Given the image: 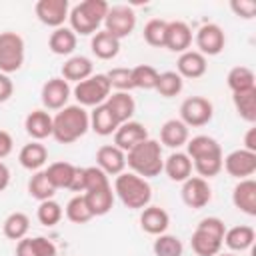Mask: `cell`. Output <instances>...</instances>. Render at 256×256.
Returning a JSON list of instances; mask_svg holds the SVG:
<instances>
[{
  "mask_svg": "<svg viewBox=\"0 0 256 256\" xmlns=\"http://www.w3.org/2000/svg\"><path fill=\"white\" fill-rule=\"evenodd\" d=\"M90 130V114L78 104L64 106L52 118V138L60 144H72Z\"/></svg>",
  "mask_w": 256,
  "mask_h": 256,
  "instance_id": "6da1fadb",
  "label": "cell"
},
{
  "mask_svg": "<svg viewBox=\"0 0 256 256\" xmlns=\"http://www.w3.org/2000/svg\"><path fill=\"white\" fill-rule=\"evenodd\" d=\"M126 164L130 170L142 178H154L164 168L162 158V144L158 140L146 138L144 142L136 144L132 150L126 152Z\"/></svg>",
  "mask_w": 256,
  "mask_h": 256,
  "instance_id": "7a4b0ae2",
  "label": "cell"
},
{
  "mask_svg": "<svg viewBox=\"0 0 256 256\" xmlns=\"http://www.w3.org/2000/svg\"><path fill=\"white\" fill-rule=\"evenodd\" d=\"M108 8H110V4L104 2V0H82V2H78L68 14L70 30L74 34H80V36L96 34L98 28L104 24Z\"/></svg>",
  "mask_w": 256,
  "mask_h": 256,
  "instance_id": "3957f363",
  "label": "cell"
},
{
  "mask_svg": "<svg viewBox=\"0 0 256 256\" xmlns=\"http://www.w3.org/2000/svg\"><path fill=\"white\" fill-rule=\"evenodd\" d=\"M114 194L130 210H142L150 206V200H152V188L148 180L134 172H122L116 176Z\"/></svg>",
  "mask_w": 256,
  "mask_h": 256,
  "instance_id": "277c9868",
  "label": "cell"
},
{
  "mask_svg": "<svg viewBox=\"0 0 256 256\" xmlns=\"http://www.w3.org/2000/svg\"><path fill=\"white\" fill-rule=\"evenodd\" d=\"M226 224L218 216H208L202 218L192 232L190 246L198 256H216L222 250V240H224Z\"/></svg>",
  "mask_w": 256,
  "mask_h": 256,
  "instance_id": "5b68a950",
  "label": "cell"
},
{
  "mask_svg": "<svg viewBox=\"0 0 256 256\" xmlns=\"http://www.w3.org/2000/svg\"><path fill=\"white\" fill-rule=\"evenodd\" d=\"M74 98L78 100V106H100L108 100V96L112 94V86L106 78V74H92L90 78L78 82L72 90Z\"/></svg>",
  "mask_w": 256,
  "mask_h": 256,
  "instance_id": "8992f818",
  "label": "cell"
},
{
  "mask_svg": "<svg viewBox=\"0 0 256 256\" xmlns=\"http://www.w3.org/2000/svg\"><path fill=\"white\" fill-rule=\"evenodd\" d=\"M26 46L24 38L12 30L0 32V72L12 74L18 72L24 64Z\"/></svg>",
  "mask_w": 256,
  "mask_h": 256,
  "instance_id": "52a82bcc",
  "label": "cell"
},
{
  "mask_svg": "<svg viewBox=\"0 0 256 256\" xmlns=\"http://www.w3.org/2000/svg\"><path fill=\"white\" fill-rule=\"evenodd\" d=\"M136 28V14L130 6H124V4H116V6H110L108 12H106V18H104V30L110 32L114 38L122 40L126 36H130Z\"/></svg>",
  "mask_w": 256,
  "mask_h": 256,
  "instance_id": "ba28073f",
  "label": "cell"
},
{
  "mask_svg": "<svg viewBox=\"0 0 256 256\" xmlns=\"http://www.w3.org/2000/svg\"><path fill=\"white\" fill-rule=\"evenodd\" d=\"M214 116V106L204 96H190L180 104V120L190 128L206 126Z\"/></svg>",
  "mask_w": 256,
  "mask_h": 256,
  "instance_id": "9c48e42d",
  "label": "cell"
},
{
  "mask_svg": "<svg viewBox=\"0 0 256 256\" xmlns=\"http://www.w3.org/2000/svg\"><path fill=\"white\" fill-rule=\"evenodd\" d=\"M72 94L70 84L62 76H52L42 84L40 90V100L44 104V110H62L68 106V98Z\"/></svg>",
  "mask_w": 256,
  "mask_h": 256,
  "instance_id": "30bf717a",
  "label": "cell"
},
{
  "mask_svg": "<svg viewBox=\"0 0 256 256\" xmlns=\"http://www.w3.org/2000/svg\"><path fill=\"white\" fill-rule=\"evenodd\" d=\"M196 46L202 56H218L226 46V34L214 22L202 24L196 32Z\"/></svg>",
  "mask_w": 256,
  "mask_h": 256,
  "instance_id": "8fae6325",
  "label": "cell"
},
{
  "mask_svg": "<svg viewBox=\"0 0 256 256\" xmlns=\"http://www.w3.org/2000/svg\"><path fill=\"white\" fill-rule=\"evenodd\" d=\"M222 168L232 178H238V180L250 178L256 172V152H250V150H244V148L232 150L222 160Z\"/></svg>",
  "mask_w": 256,
  "mask_h": 256,
  "instance_id": "7c38bea8",
  "label": "cell"
},
{
  "mask_svg": "<svg viewBox=\"0 0 256 256\" xmlns=\"http://www.w3.org/2000/svg\"><path fill=\"white\" fill-rule=\"evenodd\" d=\"M180 194H182V202L192 210H200L212 200V188L208 180L200 176H190L188 180H184Z\"/></svg>",
  "mask_w": 256,
  "mask_h": 256,
  "instance_id": "4fadbf2b",
  "label": "cell"
},
{
  "mask_svg": "<svg viewBox=\"0 0 256 256\" xmlns=\"http://www.w3.org/2000/svg\"><path fill=\"white\" fill-rule=\"evenodd\" d=\"M36 18L50 28H60L64 26V20L70 14V4L68 0H38L34 6Z\"/></svg>",
  "mask_w": 256,
  "mask_h": 256,
  "instance_id": "5bb4252c",
  "label": "cell"
},
{
  "mask_svg": "<svg viewBox=\"0 0 256 256\" xmlns=\"http://www.w3.org/2000/svg\"><path fill=\"white\" fill-rule=\"evenodd\" d=\"M96 166L106 176H118L126 168V152L114 144H104L96 150Z\"/></svg>",
  "mask_w": 256,
  "mask_h": 256,
  "instance_id": "9a60e30c",
  "label": "cell"
},
{
  "mask_svg": "<svg viewBox=\"0 0 256 256\" xmlns=\"http://www.w3.org/2000/svg\"><path fill=\"white\" fill-rule=\"evenodd\" d=\"M148 138V130L144 128V124L136 122V120H128L124 124H120L114 132V146H118L122 152L132 150L136 144L144 142Z\"/></svg>",
  "mask_w": 256,
  "mask_h": 256,
  "instance_id": "2e32d148",
  "label": "cell"
},
{
  "mask_svg": "<svg viewBox=\"0 0 256 256\" xmlns=\"http://www.w3.org/2000/svg\"><path fill=\"white\" fill-rule=\"evenodd\" d=\"M190 44H192V30H190V26L186 22H182V20L168 22L164 48H168L170 52L182 54V52L190 50Z\"/></svg>",
  "mask_w": 256,
  "mask_h": 256,
  "instance_id": "e0dca14e",
  "label": "cell"
},
{
  "mask_svg": "<svg viewBox=\"0 0 256 256\" xmlns=\"http://www.w3.org/2000/svg\"><path fill=\"white\" fill-rule=\"evenodd\" d=\"M208 70V62L206 56H202L198 50H186L178 56L176 62V72L180 74V78H200L204 76Z\"/></svg>",
  "mask_w": 256,
  "mask_h": 256,
  "instance_id": "ac0fdd59",
  "label": "cell"
},
{
  "mask_svg": "<svg viewBox=\"0 0 256 256\" xmlns=\"http://www.w3.org/2000/svg\"><path fill=\"white\" fill-rule=\"evenodd\" d=\"M232 204L240 212H244L248 216H256V182L252 178H244L234 186Z\"/></svg>",
  "mask_w": 256,
  "mask_h": 256,
  "instance_id": "d6986e66",
  "label": "cell"
},
{
  "mask_svg": "<svg viewBox=\"0 0 256 256\" xmlns=\"http://www.w3.org/2000/svg\"><path fill=\"white\" fill-rule=\"evenodd\" d=\"M170 226V216L164 208L160 206H146L142 208V214H140V228L146 232V234H152V236H160L168 230Z\"/></svg>",
  "mask_w": 256,
  "mask_h": 256,
  "instance_id": "ffe728a7",
  "label": "cell"
},
{
  "mask_svg": "<svg viewBox=\"0 0 256 256\" xmlns=\"http://www.w3.org/2000/svg\"><path fill=\"white\" fill-rule=\"evenodd\" d=\"M24 128L32 140L40 142V140L52 136V116L44 108L32 110V112H28V116L24 120Z\"/></svg>",
  "mask_w": 256,
  "mask_h": 256,
  "instance_id": "44dd1931",
  "label": "cell"
},
{
  "mask_svg": "<svg viewBox=\"0 0 256 256\" xmlns=\"http://www.w3.org/2000/svg\"><path fill=\"white\" fill-rule=\"evenodd\" d=\"M186 154L194 162V160H202V158L222 156V148H220V144L212 136L198 134L194 138H188V142H186Z\"/></svg>",
  "mask_w": 256,
  "mask_h": 256,
  "instance_id": "7402d4cb",
  "label": "cell"
},
{
  "mask_svg": "<svg viewBox=\"0 0 256 256\" xmlns=\"http://www.w3.org/2000/svg\"><path fill=\"white\" fill-rule=\"evenodd\" d=\"M190 138V132H188V126L180 120V118H172V120H166L160 128V142L168 148H180L188 142Z\"/></svg>",
  "mask_w": 256,
  "mask_h": 256,
  "instance_id": "603a6c76",
  "label": "cell"
},
{
  "mask_svg": "<svg viewBox=\"0 0 256 256\" xmlns=\"http://www.w3.org/2000/svg\"><path fill=\"white\" fill-rule=\"evenodd\" d=\"M94 74V64L88 56H70L62 64V78L66 82H82Z\"/></svg>",
  "mask_w": 256,
  "mask_h": 256,
  "instance_id": "cb8c5ba5",
  "label": "cell"
},
{
  "mask_svg": "<svg viewBox=\"0 0 256 256\" xmlns=\"http://www.w3.org/2000/svg\"><path fill=\"white\" fill-rule=\"evenodd\" d=\"M104 104L108 106L112 116L118 120V124H124L128 120H132V116L136 112V102L130 96V92H112Z\"/></svg>",
  "mask_w": 256,
  "mask_h": 256,
  "instance_id": "d4e9b609",
  "label": "cell"
},
{
  "mask_svg": "<svg viewBox=\"0 0 256 256\" xmlns=\"http://www.w3.org/2000/svg\"><path fill=\"white\" fill-rule=\"evenodd\" d=\"M166 176L172 182H184L192 176V160L188 158L186 152H172L166 160H164V168Z\"/></svg>",
  "mask_w": 256,
  "mask_h": 256,
  "instance_id": "484cf974",
  "label": "cell"
},
{
  "mask_svg": "<svg viewBox=\"0 0 256 256\" xmlns=\"http://www.w3.org/2000/svg\"><path fill=\"white\" fill-rule=\"evenodd\" d=\"M18 160L22 164V168L30 170V172H38L46 162H48V150L44 144L32 140L28 144H24L20 148V154H18Z\"/></svg>",
  "mask_w": 256,
  "mask_h": 256,
  "instance_id": "4316f807",
  "label": "cell"
},
{
  "mask_svg": "<svg viewBox=\"0 0 256 256\" xmlns=\"http://www.w3.org/2000/svg\"><path fill=\"white\" fill-rule=\"evenodd\" d=\"M254 238H256L254 228L248 226V224H240V226L226 228L222 244H226L234 252H244V250H248L254 244Z\"/></svg>",
  "mask_w": 256,
  "mask_h": 256,
  "instance_id": "83f0119b",
  "label": "cell"
},
{
  "mask_svg": "<svg viewBox=\"0 0 256 256\" xmlns=\"http://www.w3.org/2000/svg\"><path fill=\"white\" fill-rule=\"evenodd\" d=\"M90 48H92V54L96 58H100V60H112L120 52V40L114 38L106 30H98L92 36V40H90Z\"/></svg>",
  "mask_w": 256,
  "mask_h": 256,
  "instance_id": "f1b7e54d",
  "label": "cell"
},
{
  "mask_svg": "<svg viewBox=\"0 0 256 256\" xmlns=\"http://www.w3.org/2000/svg\"><path fill=\"white\" fill-rule=\"evenodd\" d=\"M84 198H86L88 208L92 210L94 216H104L114 206V190H112L110 184L108 186H102V188H96V190L84 192Z\"/></svg>",
  "mask_w": 256,
  "mask_h": 256,
  "instance_id": "f546056e",
  "label": "cell"
},
{
  "mask_svg": "<svg viewBox=\"0 0 256 256\" xmlns=\"http://www.w3.org/2000/svg\"><path fill=\"white\" fill-rule=\"evenodd\" d=\"M76 44H78V38L68 26L56 28L48 38V48L56 56H70L76 50Z\"/></svg>",
  "mask_w": 256,
  "mask_h": 256,
  "instance_id": "4dcf8cb0",
  "label": "cell"
},
{
  "mask_svg": "<svg viewBox=\"0 0 256 256\" xmlns=\"http://www.w3.org/2000/svg\"><path fill=\"white\" fill-rule=\"evenodd\" d=\"M118 120L112 116V112L108 110L106 104H100L96 106L92 112H90V128L98 134V136H110L116 132L118 128Z\"/></svg>",
  "mask_w": 256,
  "mask_h": 256,
  "instance_id": "1f68e13d",
  "label": "cell"
},
{
  "mask_svg": "<svg viewBox=\"0 0 256 256\" xmlns=\"http://www.w3.org/2000/svg\"><path fill=\"white\" fill-rule=\"evenodd\" d=\"M232 102H234V108L242 120H246L250 124L256 122V88L244 90V92H234Z\"/></svg>",
  "mask_w": 256,
  "mask_h": 256,
  "instance_id": "d6a6232c",
  "label": "cell"
},
{
  "mask_svg": "<svg viewBox=\"0 0 256 256\" xmlns=\"http://www.w3.org/2000/svg\"><path fill=\"white\" fill-rule=\"evenodd\" d=\"M226 84L232 90V94L252 90V88H256V76L248 66H234L226 76Z\"/></svg>",
  "mask_w": 256,
  "mask_h": 256,
  "instance_id": "836d02e7",
  "label": "cell"
},
{
  "mask_svg": "<svg viewBox=\"0 0 256 256\" xmlns=\"http://www.w3.org/2000/svg\"><path fill=\"white\" fill-rule=\"evenodd\" d=\"M44 172H46L50 184L56 190L58 188H70L72 178H74V172H76V166L70 164V162H52Z\"/></svg>",
  "mask_w": 256,
  "mask_h": 256,
  "instance_id": "e575fe53",
  "label": "cell"
},
{
  "mask_svg": "<svg viewBox=\"0 0 256 256\" xmlns=\"http://www.w3.org/2000/svg\"><path fill=\"white\" fill-rule=\"evenodd\" d=\"M28 230H30V218L24 212H12V214H8L6 220H4V224H2V232L10 240H22V238H26Z\"/></svg>",
  "mask_w": 256,
  "mask_h": 256,
  "instance_id": "d590c367",
  "label": "cell"
},
{
  "mask_svg": "<svg viewBox=\"0 0 256 256\" xmlns=\"http://www.w3.org/2000/svg\"><path fill=\"white\" fill-rule=\"evenodd\" d=\"M28 194L32 198H36L38 202H44V200H52L54 194H56V188L50 184L48 176L44 170H38L30 176L28 180Z\"/></svg>",
  "mask_w": 256,
  "mask_h": 256,
  "instance_id": "8d00e7d4",
  "label": "cell"
},
{
  "mask_svg": "<svg viewBox=\"0 0 256 256\" xmlns=\"http://www.w3.org/2000/svg\"><path fill=\"white\" fill-rule=\"evenodd\" d=\"M66 218L70 222H74V224H86V222H90L94 218L92 210L88 208V202H86L84 194H76V196H72L68 200V204H66Z\"/></svg>",
  "mask_w": 256,
  "mask_h": 256,
  "instance_id": "74e56055",
  "label": "cell"
},
{
  "mask_svg": "<svg viewBox=\"0 0 256 256\" xmlns=\"http://www.w3.org/2000/svg\"><path fill=\"white\" fill-rule=\"evenodd\" d=\"M184 88V80L180 78L178 72L174 70H166V72H160L158 74V82H156V90L160 96L164 98H174L182 92Z\"/></svg>",
  "mask_w": 256,
  "mask_h": 256,
  "instance_id": "f35d334b",
  "label": "cell"
},
{
  "mask_svg": "<svg viewBox=\"0 0 256 256\" xmlns=\"http://www.w3.org/2000/svg\"><path fill=\"white\" fill-rule=\"evenodd\" d=\"M152 252H154V256H182L184 246L178 236L164 232V234L156 236V240L152 244Z\"/></svg>",
  "mask_w": 256,
  "mask_h": 256,
  "instance_id": "ab89813d",
  "label": "cell"
},
{
  "mask_svg": "<svg viewBox=\"0 0 256 256\" xmlns=\"http://www.w3.org/2000/svg\"><path fill=\"white\" fill-rule=\"evenodd\" d=\"M158 70L150 64H138L132 68V82L134 88L140 90H156V82H158Z\"/></svg>",
  "mask_w": 256,
  "mask_h": 256,
  "instance_id": "60d3db41",
  "label": "cell"
},
{
  "mask_svg": "<svg viewBox=\"0 0 256 256\" xmlns=\"http://www.w3.org/2000/svg\"><path fill=\"white\" fill-rule=\"evenodd\" d=\"M166 26L168 22L166 20H160V18H152L144 24V40L146 44L154 46V48H164V42H166Z\"/></svg>",
  "mask_w": 256,
  "mask_h": 256,
  "instance_id": "b9f144b4",
  "label": "cell"
},
{
  "mask_svg": "<svg viewBox=\"0 0 256 256\" xmlns=\"http://www.w3.org/2000/svg\"><path fill=\"white\" fill-rule=\"evenodd\" d=\"M64 216V210L62 206L52 198V200H44L38 204V210H36V218L42 226H56Z\"/></svg>",
  "mask_w": 256,
  "mask_h": 256,
  "instance_id": "7bdbcfd3",
  "label": "cell"
},
{
  "mask_svg": "<svg viewBox=\"0 0 256 256\" xmlns=\"http://www.w3.org/2000/svg\"><path fill=\"white\" fill-rule=\"evenodd\" d=\"M106 78L110 82L112 88H116V92H130L134 88L132 82V68H124V66H116L112 70L106 72Z\"/></svg>",
  "mask_w": 256,
  "mask_h": 256,
  "instance_id": "ee69618b",
  "label": "cell"
},
{
  "mask_svg": "<svg viewBox=\"0 0 256 256\" xmlns=\"http://www.w3.org/2000/svg\"><path fill=\"white\" fill-rule=\"evenodd\" d=\"M108 176L98 168V166H88L84 168V192L88 190H96L102 186H108Z\"/></svg>",
  "mask_w": 256,
  "mask_h": 256,
  "instance_id": "f6af8a7d",
  "label": "cell"
},
{
  "mask_svg": "<svg viewBox=\"0 0 256 256\" xmlns=\"http://www.w3.org/2000/svg\"><path fill=\"white\" fill-rule=\"evenodd\" d=\"M230 8L238 18H244V20H252L256 16V2L254 0H232Z\"/></svg>",
  "mask_w": 256,
  "mask_h": 256,
  "instance_id": "bcb514c9",
  "label": "cell"
},
{
  "mask_svg": "<svg viewBox=\"0 0 256 256\" xmlns=\"http://www.w3.org/2000/svg\"><path fill=\"white\" fill-rule=\"evenodd\" d=\"M30 242L38 256H56L58 254L56 244L52 240H48L46 236H34V238H30Z\"/></svg>",
  "mask_w": 256,
  "mask_h": 256,
  "instance_id": "7dc6e473",
  "label": "cell"
},
{
  "mask_svg": "<svg viewBox=\"0 0 256 256\" xmlns=\"http://www.w3.org/2000/svg\"><path fill=\"white\" fill-rule=\"evenodd\" d=\"M12 94H14V84H12L10 76L4 74V72H0V104L6 102V100H10Z\"/></svg>",
  "mask_w": 256,
  "mask_h": 256,
  "instance_id": "c3c4849f",
  "label": "cell"
},
{
  "mask_svg": "<svg viewBox=\"0 0 256 256\" xmlns=\"http://www.w3.org/2000/svg\"><path fill=\"white\" fill-rule=\"evenodd\" d=\"M12 148H14V140L10 136V132L6 130H0V160L10 156L12 154Z\"/></svg>",
  "mask_w": 256,
  "mask_h": 256,
  "instance_id": "681fc988",
  "label": "cell"
},
{
  "mask_svg": "<svg viewBox=\"0 0 256 256\" xmlns=\"http://www.w3.org/2000/svg\"><path fill=\"white\" fill-rule=\"evenodd\" d=\"M16 256H38L36 250L32 248L30 238H22V240H18V244H16Z\"/></svg>",
  "mask_w": 256,
  "mask_h": 256,
  "instance_id": "f907efd6",
  "label": "cell"
},
{
  "mask_svg": "<svg viewBox=\"0 0 256 256\" xmlns=\"http://www.w3.org/2000/svg\"><path fill=\"white\" fill-rule=\"evenodd\" d=\"M72 192H84V168L76 166V172H74V178H72V184L70 188Z\"/></svg>",
  "mask_w": 256,
  "mask_h": 256,
  "instance_id": "816d5d0a",
  "label": "cell"
},
{
  "mask_svg": "<svg viewBox=\"0 0 256 256\" xmlns=\"http://www.w3.org/2000/svg\"><path fill=\"white\" fill-rule=\"evenodd\" d=\"M244 150H250V152H256V128H248L246 136H244Z\"/></svg>",
  "mask_w": 256,
  "mask_h": 256,
  "instance_id": "f5cc1de1",
  "label": "cell"
},
{
  "mask_svg": "<svg viewBox=\"0 0 256 256\" xmlns=\"http://www.w3.org/2000/svg\"><path fill=\"white\" fill-rule=\"evenodd\" d=\"M8 184H10V168L4 162H0V192L6 190Z\"/></svg>",
  "mask_w": 256,
  "mask_h": 256,
  "instance_id": "db71d44e",
  "label": "cell"
},
{
  "mask_svg": "<svg viewBox=\"0 0 256 256\" xmlns=\"http://www.w3.org/2000/svg\"><path fill=\"white\" fill-rule=\"evenodd\" d=\"M216 256H234V254H230V252H228V254H216Z\"/></svg>",
  "mask_w": 256,
  "mask_h": 256,
  "instance_id": "11a10c76",
  "label": "cell"
}]
</instances>
